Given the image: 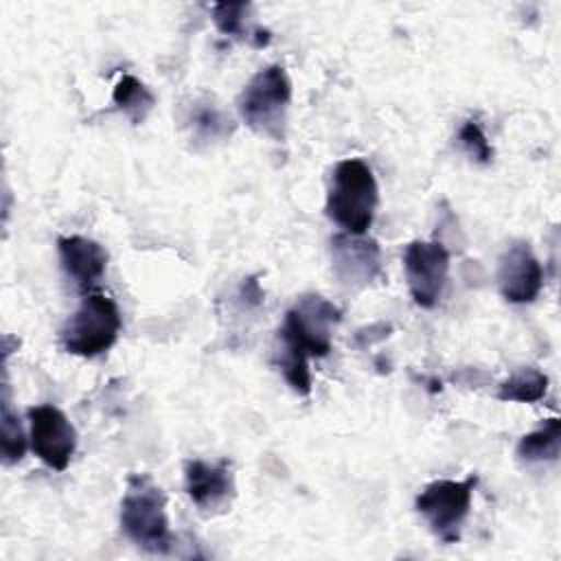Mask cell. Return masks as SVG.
<instances>
[{
	"label": "cell",
	"instance_id": "6da1fadb",
	"mask_svg": "<svg viewBox=\"0 0 561 561\" xmlns=\"http://www.w3.org/2000/svg\"><path fill=\"white\" fill-rule=\"evenodd\" d=\"M340 320L342 311L320 294H305L287 309L276 335L274 364L296 394L307 397L311 392L309 359L329 355L331 335Z\"/></svg>",
	"mask_w": 561,
	"mask_h": 561
},
{
	"label": "cell",
	"instance_id": "7a4b0ae2",
	"mask_svg": "<svg viewBox=\"0 0 561 561\" xmlns=\"http://www.w3.org/2000/svg\"><path fill=\"white\" fill-rule=\"evenodd\" d=\"M379 188L362 158L340 160L331 171L324 213L348 234H366L375 221Z\"/></svg>",
	"mask_w": 561,
	"mask_h": 561
},
{
	"label": "cell",
	"instance_id": "3957f363",
	"mask_svg": "<svg viewBox=\"0 0 561 561\" xmlns=\"http://www.w3.org/2000/svg\"><path fill=\"white\" fill-rule=\"evenodd\" d=\"M121 530L138 548L167 554L173 548V535L167 519V495L149 473H129L121 500Z\"/></svg>",
	"mask_w": 561,
	"mask_h": 561
},
{
	"label": "cell",
	"instance_id": "277c9868",
	"mask_svg": "<svg viewBox=\"0 0 561 561\" xmlns=\"http://www.w3.org/2000/svg\"><path fill=\"white\" fill-rule=\"evenodd\" d=\"M291 101V81L280 64L261 68L243 88L237 107L243 123L274 142L285 140L287 110Z\"/></svg>",
	"mask_w": 561,
	"mask_h": 561
},
{
	"label": "cell",
	"instance_id": "5b68a950",
	"mask_svg": "<svg viewBox=\"0 0 561 561\" xmlns=\"http://www.w3.org/2000/svg\"><path fill=\"white\" fill-rule=\"evenodd\" d=\"M121 333L118 305L101 294L90 291L81 298L77 311L64 324L59 340L66 353L79 357H96L114 346Z\"/></svg>",
	"mask_w": 561,
	"mask_h": 561
},
{
	"label": "cell",
	"instance_id": "8992f818",
	"mask_svg": "<svg viewBox=\"0 0 561 561\" xmlns=\"http://www.w3.org/2000/svg\"><path fill=\"white\" fill-rule=\"evenodd\" d=\"M478 484V476L467 480H434L423 486L414 500L416 513L427 522L434 537L443 543L460 541L462 524L471 508V495Z\"/></svg>",
	"mask_w": 561,
	"mask_h": 561
},
{
	"label": "cell",
	"instance_id": "52a82bcc",
	"mask_svg": "<svg viewBox=\"0 0 561 561\" xmlns=\"http://www.w3.org/2000/svg\"><path fill=\"white\" fill-rule=\"evenodd\" d=\"M405 280L412 300L432 309L443 296L449 274V252L440 241H410L403 252Z\"/></svg>",
	"mask_w": 561,
	"mask_h": 561
},
{
	"label": "cell",
	"instance_id": "ba28073f",
	"mask_svg": "<svg viewBox=\"0 0 561 561\" xmlns=\"http://www.w3.org/2000/svg\"><path fill=\"white\" fill-rule=\"evenodd\" d=\"M31 449L50 469L64 471L77 449V430L55 405L28 408Z\"/></svg>",
	"mask_w": 561,
	"mask_h": 561
},
{
	"label": "cell",
	"instance_id": "9c48e42d",
	"mask_svg": "<svg viewBox=\"0 0 561 561\" xmlns=\"http://www.w3.org/2000/svg\"><path fill=\"white\" fill-rule=\"evenodd\" d=\"M331 270L348 289H362L381 274V248L364 234L337 232L329 241Z\"/></svg>",
	"mask_w": 561,
	"mask_h": 561
},
{
	"label": "cell",
	"instance_id": "30bf717a",
	"mask_svg": "<svg viewBox=\"0 0 561 561\" xmlns=\"http://www.w3.org/2000/svg\"><path fill=\"white\" fill-rule=\"evenodd\" d=\"M497 287L506 302H533L543 287V270L528 241H513L497 261Z\"/></svg>",
	"mask_w": 561,
	"mask_h": 561
},
{
	"label": "cell",
	"instance_id": "8fae6325",
	"mask_svg": "<svg viewBox=\"0 0 561 561\" xmlns=\"http://www.w3.org/2000/svg\"><path fill=\"white\" fill-rule=\"evenodd\" d=\"M184 489L202 513H219L234 497V473L228 460H186Z\"/></svg>",
	"mask_w": 561,
	"mask_h": 561
},
{
	"label": "cell",
	"instance_id": "7c38bea8",
	"mask_svg": "<svg viewBox=\"0 0 561 561\" xmlns=\"http://www.w3.org/2000/svg\"><path fill=\"white\" fill-rule=\"evenodd\" d=\"M57 252L64 274L79 287L90 289L105 272L107 252L94 239L70 234L57 239Z\"/></svg>",
	"mask_w": 561,
	"mask_h": 561
},
{
	"label": "cell",
	"instance_id": "4fadbf2b",
	"mask_svg": "<svg viewBox=\"0 0 561 561\" xmlns=\"http://www.w3.org/2000/svg\"><path fill=\"white\" fill-rule=\"evenodd\" d=\"M252 4L250 2H219L213 4V22L219 28V33L230 35L234 39H248L254 46H267L270 44V31H263L259 26L248 24V13Z\"/></svg>",
	"mask_w": 561,
	"mask_h": 561
},
{
	"label": "cell",
	"instance_id": "5bb4252c",
	"mask_svg": "<svg viewBox=\"0 0 561 561\" xmlns=\"http://www.w3.org/2000/svg\"><path fill=\"white\" fill-rule=\"evenodd\" d=\"M559 451H561V423L557 416L546 419L537 430L524 434L515 449L522 462L557 460Z\"/></svg>",
	"mask_w": 561,
	"mask_h": 561
},
{
	"label": "cell",
	"instance_id": "9a60e30c",
	"mask_svg": "<svg viewBox=\"0 0 561 561\" xmlns=\"http://www.w3.org/2000/svg\"><path fill=\"white\" fill-rule=\"evenodd\" d=\"M112 101L134 125H140L156 105V96L151 94V90L134 75H123L116 81Z\"/></svg>",
	"mask_w": 561,
	"mask_h": 561
},
{
	"label": "cell",
	"instance_id": "2e32d148",
	"mask_svg": "<svg viewBox=\"0 0 561 561\" xmlns=\"http://www.w3.org/2000/svg\"><path fill=\"white\" fill-rule=\"evenodd\" d=\"M546 390H548V375L535 366H522L500 383L495 397L500 401L535 403L543 399Z\"/></svg>",
	"mask_w": 561,
	"mask_h": 561
},
{
	"label": "cell",
	"instance_id": "e0dca14e",
	"mask_svg": "<svg viewBox=\"0 0 561 561\" xmlns=\"http://www.w3.org/2000/svg\"><path fill=\"white\" fill-rule=\"evenodd\" d=\"M0 449H2V460L7 465L20 462L26 451V434L22 430L20 416L13 410L11 403V390L9 383H2V403H0Z\"/></svg>",
	"mask_w": 561,
	"mask_h": 561
},
{
	"label": "cell",
	"instance_id": "ac0fdd59",
	"mask_svg": "<svg viewBox=\"0 0 561 561\" xmlns=\"http://www.w3.org/2000/svg\"><path fill=\"white\" fill-rule=\"evenodd\" d=\"M230 116H226L217 105L213 103H195L191 110V127L193 136L202 142H213V140H224L230 136L232 125Z\"/></svg>",
	"mask_w": 561,
	"mask_h": 561
},
{
	"label": "cell",
	"instance_id": "d6986e66",
	"mask_svg": "<svg viewBox=\"0 0 561 561\" xmlns=\"http://www.w3.org/2000/svg\"><path fill=\"white\" fill-rule=\"evenodd\" d=\"M458 145L478 164H491L493 147L489 145L478 121H465L458 129Z\"/></svg>",
	"mask_w": 561,
	"mask_h": 561
},
{
	"label": "cell",
	"instance_id": "ffe728a7",
	"mask_svg": "<svg viewBox=\"0 0 561 561\" xmlns=\"http://www.w3.org/2000/svg\"><path fill=\"white\" fill-rule=\"evenodd\" d=\"M390 331H392V327H390V324H386V322H377V324H370L368 329H359V331L355 333V342L364 348V346H370V344H373V342H377V340L388 337V335H390Z\"/></svg>",
	"mask_w": 561,
	"mask_h": 561
},
{
	"label": "cell",
	"instance_id": "44dd1931",
	"mask_svg": "<svg viewBox=\"0 0 561 561\" xmlns=\"http://www.w3.org/2000/svg\"><path fill=\"white\" fill-rule=\"evenodd\" d=\"M241 298L248 305H261L263 302V289L259 287L256 278H245L241 285Z\"/></svg>",
	"mask_w": 561,
	"mask_h": 561
}]
</instances>
